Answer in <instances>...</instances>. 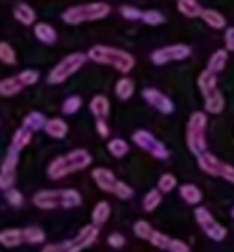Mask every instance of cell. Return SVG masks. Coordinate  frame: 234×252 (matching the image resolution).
I'll return each mask as SVG.
<instances>
[{
	"label": "cell",
	"instance_id": "cell-1",
	"mask_svg": "<svg viewBox=\"0 0 234 252\" xmlns=\"http://www.w3.org/2000/svg\"><path fill=\"white\" fill-rule=\"evenodd\" d=\"M86 56H88V59L93 61V63L110 66L123 74L131 73L134 64H136V59L133 57V54H130L128 50L119 49V47H112V45H93L88 50Z\"/></svg>",
	"mask_w": 234,
	"mask_h": 252
},
{
	"label": "cell",
	"instance_id": "cell-2",
	"mask_svg": "<svg viewBox=\"0 0 234 252\" xmlns=\"http://www.w3.org/2000/svg\"><path fill=\"white\" fill-rule=\"evenodd\" d=\"M91 162H93V158L86 149H74V151L53 159L47 168V175L52 180L66 178L67 175L86 169Z\"/></svg>",
	"mask_w": 234,
	"mask_h": 252
},
{
	"label": "cell",
	"instance_id": "cell-3",
	"mask_svg": "<svg viewBox=\"0 0 234 252\" xmlns=\"http://www.w3.org/2000/svg\"><path fill=\"white\" fill-rule=\"evenodd\" d=\"M83 199L81 193L74 189L66 190H40L33 197V204L38 209H57V207H64V209H73V207L81 206Z\"/></svg>",
	"mask_w": 234,
	"mask_h": 252
},
{
	"label": "cell",
	"instance_id": "cell-4",
	"mask_svg": "<svg viewBox=\"0 0 234 252\" xmlns=\"http://www.w3.org/2000/svg\"><path fill=\"white\" fill-rule=\"evenodd\" d=\"M110 14V5L105 2H90V4H79L67 7L62 12V21L69 26H78L83 23L100 21Z\"/></svg>",
	"mask_w": 234,
	"mask_h": 252
},
{
	"label": "cell",
	"instance_id": "cell-5",
	"mask_svg": "<svg viewBox=\"0 0 234 252\" xmlns=\"http://www.w3.org/2000/svg\"><path fill=\"white\" fill-rule=\"evenodd\" d=\"M207 114L202 111H196L189 116L188 128H186V145L193 156H202L207 152Z\"/></svg>",
	"mask_w": 234,
	"mask_h": 252
},
{
	"label": "cell",
	"instance_id": "cell-6",
	"mask_svg": "<svg viewBox=\"0 0 234 252\" xmlns=\"http://www.w3.org/2000/svg\"><path fill=\"white\" fill-rule=\"evenodd\" d=\"M86 59H88V56L83 52L69 54V56H66L62 61H59V63L52 67V71H50L49 76H47V81H49L50 85H62L64 81H67L73 74H76L78 71L84 66Z\"/></svg>",
	"mask_w": 234,
	"mask_h": 252
},
{
	"label": "cell",
	"instance_id": "cell-7",
	"mask_svg": "<svg viewBox=\"0 0 234 252\" xmlns=\"http://www.w3.org/2000/svg\"><path fill=\"white\" fill-rule=\"evenodd\" d=\"M196 159H198V168L203 173H207L210 176H219V178L226 180V182L234 183V166L220 161L219 158H215L210 152H203Z\"/></svg>",
	"mask_w": 234,
	"mask_h": 252
},
{
	"label": "cell",
	"instance_id": "cell-8",
	"mask_svg": "<svg viewBox=\"0 0 234 252\" xmlns=\"http://www.w3.org/2000/svg\"><path fill=\"white\" fill-rule=\"evenodd\" d=\"M191 56V47L186 43H174V45H165L160 49L154 50L150 56L152 63L155 66H164L169 63H178V61H184Z\"/></svg>",
	"mask_w": 234,
	"mask_h": 252
},
{
	"label": "cell",
	"instance_id": "cell-9",
	"mask_svg": "<svg viewBox=\"0 0 234 252\" xmlns=\"http://www.w3.org/2000/svg\"><path fill=\"white\" fill-rule=\"evenodd\" d=\"M195 220H196V223H198V226L202 228L203 233L208 238H212V240L222 242L224 238L227 237L226 226H222L219 221H215V218L212 216V213H210L207 207H196Z\"/></svg>",
	"mask_w": 234,
	"mask_h": 252
},
{
	"label": "cell",
	"instance_id": "cell-10",
	"mask_svg": "<svg viewBox=\"0 0 234 252\" xmlns=\"http://www.w3.org/2000/svg\"><path fill=\"white\" fill-rule=\"evenodd\" d=\"M98 238V226H95L93 223L83 226L78 235L71 240L60 242V252H81L84 249L91 247Z\"/></svg>",
	"mask_w": 234,
	"mask_h": 252
},
{
	"label": "cell",
	"instance_id": "cell-11",
	"mask_svg": "<svg viewBox=\"0 0 234 252\" xmlns=\"http://www.w3.org/2000/svg\"><path fill=\"white\" fill-rule=\"evenodd\" d=\"M133 142L136 147H140L141 151H145L147 154L154 156L155 159H160V161H164V159H167L169 156V151L167 147H165L162 142H158L157 138L154 137V135L150 133V131L147 130H136L133 133Z\"/></svg>",
	"mask_w": 234,
	"mask_h": 252
},
{
	"label": "cell",
	"instance_id": "cell-12",
	"mask_svg": "<svg viewBox=\"0 0 234 252\" xmlns=\"http://www.w3.org/2000/svg\"><path fill=\"white\" fill-rule=\"evenodd\" d=\"M18 164H19V152L16 149L9 147L7 154L4 158V162L0 166V189L4 190V192H7L14 185Z\"/></svg>",
	"mask_w": 234,
	"mask_h": 252
},
{
	"label": "cell",
	"instance_id": "cell-13",
	"mask_svg": "<svg viewBox=\"0 0 234 252\" xmlns=\"http://www.w3.org/2000/svg\"><path fill=\"white\" fill-rule=\"evenodd\" d=\"M141 95H143V98L147 100V104L152 105V107L160 112V114H172V112H174V102H172L164 92L158 90V88H145V90L141 92Z\"/></svg>",
	"mask_w": 234,
	"mask_h": 252
},
{
	"label": "cell",
	"instance_id": "cell-14",
	"mask_svg": "<svg viewBox=\"0 0 234 252\" xmlns=\"http://www.w3.org/2000/svg\"><path fill=\"white\" fill-rule=\"evenodd\" d=\"M91 178H93V182L97 183V187L102 192L107 193H114L115 187L119 183V180L115 178V175L108 168H95L91 171Z\"/></svg>",
	"mask_w": 234,
	"mask_h": 252
},
{
	"label": "cell",
	"instance_id": "cell-15",
	"mask_svg": "<svg viewBox=\"0 0 234 252\" xmlns=\"http://www.w3.org/2000/svg\"><path fill=\"white\" fill-rule=\"evenodd\" d=\"M33 33H35L36 40L45 43V45H53V43L57 42L55 28H53L52 25H49V23H36V25L33 26Z\"/></svg>",
	"mask_w": 234,
	"mask_h": 252
},
{
	"label": "cell",
	"instance_id": "cell-16",
	"mask_svg": "<svg viewBox=\"0 0 234 252\" xmlns=\"http://www.w3.org/2000/svg\"><path fill=\"white\" fill-rule=\"evenodd\" d=\"M45 131L50 138L62 140V138H66L67 131H69V126H67V123L64 121L62 118H50L49 121H47Z\"/></svg>",
	"mask_w": 234,
	"mask_h": 252
},
{
	"label": "cell",
	"instance_id": "cell-17",
	"mask_svg": "<svg viewBox=\"0 0 234 252\" xmlns=\"http://www.w3.org/2000/svg\"><path fill=\"white\" fill-rule=\"evenodd\" d=\"M198 88H200V92H202L203 98L212 95L213 92H217L219 90V88H217V74L208 69L202 71L198 76Z\"/></svg>",
	"mask_w": 234,
	"mask_h": 252
},
{
	"label": "cell",
	"instance_id": "cell-18",
	"mask_svg": "<svg viewBox=\"0 0 234 252\" xmlns=\"http://www.w3.org/2000/svg\"><path fill=\"white\" fill-rule=\"evenodd\" d=\"M12 14H14L16 21H19L21 25H25V26H35L36 25V12L29 4L16 5L14 11H12Z\"/></svg>",
	"mask_w": 234,
	"mask_h": 252
},
{
	"label": "cell",
	"instance_id": "cell-19",
	"mask_svg": "<svg viewBox=\"0 0 234 252\" xmlns=\"http://www.w3.org/2000/svg\"><path fill=\"white\" fill-rule=\"evenodd\" d=\"M25 83L19 80V76H9V78H4V80L0 81V95L2 97H14L18 95L21 90H25Z\"/></svg>",
	"mask_w": 234,
	"mask_h": 252
},
{
	"label": "cell",
	"instance_id": "cell-20",
	"mask_svg": "<svg viewBox=\"0 0 234 252\" xmlns=\"http://www.w3.org/2000/svg\"><path fill=\"white\" fill-rule=\"evenodd\" d=\"M179 195L189 206H198L203 199V193L195 183H184V185L179 187Z\"/></svg>",
	"mask_w": 234,
	"mask_h": 252
},
{
	"label": "cell",
	"instance_id": "cell-21",
	"mask_svg": "<svg viewBox=\"0 0 234 252\" xmlns=\"http://www.w3.org/2000/svg\"><path fill=\"white\" fill-rule=\"evenodd\" d=\"M90 111L95 116V119H107L110 112V102L105 95H95L90 102Z\"/></svg>",
	"mask_w": 234,
	"mask_h": 252
},
{
	"label": "cell",
	"instance_id": "cell-22",
	"mask_svg": "<svg viewBox=\"0 0 234 252\" xmlns=\"http://www.w3.org/2000/svg\"><path fill=\"white\" fill-rule=\"evenodd\" d=\"M25 242V231L19 228H9V230H2L0 233V244L4 247H18Z\"/></svg>",
	"mask_w": 234,
	"mask_h": 252
},
{
	"label": "cell",
	"instance_id": "cell-23",
	"mask_svg": "<svg viewBox=\"0 0 234 252\" xmlns=\"http://www.w3.org/2000/svg\"><path fill=\"white\" fill-rule=\"evenodd\" d=\"M176 7L181 12L184 18H202L203 7L198 4V0H178L176 2Z\"/></svg>",
	"mask_w": 234,
	"mask_h": 252
},
{
	"label": "cell",
	"instance_id": "cell-24",
	"mask_svg": "<svg viewBox=\"0 0 234 252\" xmlns=\"http://www.w3.org/2000/svg\"><path fill=\"white\" fill-rule=\"evenodd\" d=\"M203 100H205V112H208V114H220L226 107V98H224L220 90L213 92L212 95L205 97Z\"/></svg>",
	"mask_w": 234,
	"mask_h": 252
},
{
	"label": "cell",
	"instance_id": "cell-25",
	"mask_svg": "<svg viewBox=\"0 0 234 252\" xmlns=\"http://www.w3.org/2000/svg\"><path fill=\"white\" fill-rule=\"evenodd\" d=\"M47 121H49V119L45 118V114H43V112L33 111V112H29V114H26V118L23 119V126L35 133V131L45 130Z\"/></svg>",
	"mask_w": 234,
	"mask_h": 252
},
{
	"label": "cell",
	"instance_id": "cell-26",
	"mask_svg": "<svg viewBox=\"0 0 234 252\" xmlns=\"http://www.w3.org/2000/svg\"><path fill=\"white\" fill-rule=\"evenodd\" d=\"M108 218H110V204H108L107 200L97 202V206L91 211V223H93L95 226H102V224L107 223Z\"/></svg>",
	"mask_w": 234,
	"mask_h": 252
},
{
	"label": "cell",
	"instance_id": "cell-27",
	"mask_svg": "<svg viewBox=\"0 0 234 252\" xmlns=\"http://www.w3.org/2000/svg\"><path fill=\"white\" fill-rule=\"evenodd\" d=\"M31 138H33V131H29L28 128L21 126V128H18V130L14 131V135H12L11 147L16 149L18 152H21L23 149L28 147L29 142H31Z\"/></svg>",
	"mask_w": 234,
	"mask_h": 252
},
{
	"label": "cell",
	"instance_id": "cell-28",
	"mask_svg": "<svg viewBox=\"0 0 234 252\" xmlns=\"http://www.w3.org/2000/svg\"><path fill=\"white\" fill-rule=\"evenodd\" d=\"M227 57H229V54H227L226 49L215 50V52L210 56L208 64H207V69L212 71V73H215V74H219L220 71H224V67H226Z\"/></svg>",
	"mask_w": 234,
	"mask_h": 252
},
{
	"label": "cell",
	"instance_id": "cell-29",
	"mask_svg": "<svg viewBox=\"0 0 234 252\" xmlns=\"http://www.w3.org/2000/svg\"><path fill=\"white\" fill-rule=\"evenodd\" d=\"M202 19L213 30H224L227 26L226 18L219 11H215V9H203Z\"/></svg>",
	"mask_w": 234,
	"mask_h": 252
},
{
	"label": "cell",
	"instance_id": "cell-30",
	"mask_svg": "<svg viewBox=\"0 0 234 252\" xmlns=\"http://www.w3.org/2000/svg\"><path fill=\"white\" fill-rule=\"evenodd\" d=\"M134 81L131 80V78H128V76H124V78H121L117 83H115V88H114V92H115V95H117V98L119 100H130L131 97H133V94H134Z\"/></svg>",
	"mask_w": 234,
	"mask_h": 252
},
{
	"label": "cell",
	"instance_id": "cell-31",
	"mask_svg": "<svg viewBox=\"0 0 234 252\" xmlns=\"http://www.w3.org/2000/svg\"><path fill=\"white\" fill-rule=\"evenodd\" d=\"M107 151L110 152L112 158L121 159L130 152V144H128L124 138H112L107 144Z\"/></svg>",
	"mask_w": 234,
	"mask_h": 252
},
{
	"label": "cell",
	"instance_id": "cell-32",
	"mask_svg": "<svg viewBox=\"0 0 234 252\" xmlns=\"http://www.w3.org/2000/svg\"><path fill=\"white\" fill-rule=\"evenodd\" d=\"M160 204H162V192L158 189L150 190V192H147V195L143 197V209L147 211V213H154Z\"/></svg>",
	"mask_w": 234,
	"mask_h": 252
},
{
	"label": "cell",
	"instance_id": "cell-33",
	"mask_svg": "<svg viewBox=\"0 0 234 252\" xmlns=\"http://www.w3.org/2000/svg\"><path fill=\"white\" fill-rule=\"evenodd\" d=\"M25 242L26 244H43L45 242V231L38 226L25 228Z\"/></svg>",
	"mask_w": 234,
	"mask_h": 252
},
{
	"label": "cell",
	"instance_id": "cell-34",
	"mask_svg": "<svg viewBox=\"0 0 234 252\" xmlns=\"http://www.w3.org/2000/svg\"><path fill=\"white\" fill-rule=\"evenodd\" d=\"M0 61L7 66H14L18 63V56L16 50L12 49V45H9L7 42H0Z\"/></svg>",
	"mask_w": 234,
	"mask_h": 252
},
{
	"label": "cell",
	"instance_id": "cell-35",
	"mask_svg": "<svg viewBox=\"0 0 234 252\" xmlns=\"http://www.w3.org/2000/svg\"><path fill=\"white\" fill-rule=\"evenodd\" d=\"M81 105H83V100H81L79 95H71V97H67L66 100L62 102V112L67 116H73L79 111Z\"/></svg>",
	"mask_w": 234,
	"mask_h": 252
},
{
	"label": "cell",
	"instance_id": "cell-36",
	"mask_svg": "<svg viewBox=\"0 0 234 252\" xmlns=\"http://www.w3.org/2000/svg\"><path fill=\"white\" fill-rule=\"evenodd\" d=\"M133 231L138 238H141V240H150L152 233H154V228H152V224L148 223V221L138 220L133 226Z\"/></svg>",
	"mask_w": 234,
	"mask_h": 252
},
{
	"label": "cell",
	"instance_id": "cell-37",
	"mask_svg": "<svg viewBox=\"0 0 234 252\" xmlns=\"http://www.w3.org/2000/svg\"><path fill=\"white\" fill-rule=\"evenodd\" d=\"M157 185H158V190H160L162 193H169L176 189V185H178V178H176L172 173H164V175L158 178Z\"/></svg>",
	"mask_w": 234,
	"mask_h": 252
},
{
	"label": "cell",
	"instance_id": "cell-38",
	"mask_svg": "<svg viewBox=\"0 0 234 252\" xmlns=\"http://www.w3.org/2000/svg\"><path fill=\"white\" fill-rule=\"evenodd\" d=\"M141 21L148 26H160L162 23L165 21V16L162 14L160 11L150 9V11H143V18H141Z\"/></svg>",
	"mask_w": 234,
	"mask_h": 252
},
{
	"label": "cell",
	"instance_id": "cell-39",
	"mask_svg": "<svg viewBox=\"0 0 234 252\" xmlns=\"http://www.w3.org/2000/svg\"><path fill=\"white\" fill-rule=\"evenodd\" d=\"M171 240H172V238H171V237H167L165 233L154 230V233H152V237H150V240H148V242H150V244L154 245V247L164 249V251H167V249H169V244H171Z\"/></svg>",
	"mask_w": 234,
	"mask_h": 252
},
{
	"label": "cell",
	"instance_id": "cell-40",
	"mask_svg": "<svg viewBox=\"0 0 234 252\" xmlns=\"http://www.w3.org/2000/svg\"><path fill=\"white\" fill-rule=\"evenodd\" d=\"M119 12L124 19H128V21H138V19L143 18V11L133 7V5H121Z\"/></svg>",
	"mask_w": 234,
	"mask_h": 252
},
{
	"label": "cell",
	"instance_id": "cell-41",
	"mask_svg": "<svg viewBox=\"0 0 234 252\" xmlns=\"http://www.w3.org/2000/svg\"><path fill=\"white\" fill-rule=\"evenodd\" d=\"M18 76H19V80L25 83V87H33V85H36L40 80V73L35 69H26V71H23V73H19Z\"/></svg>",
	"mask_w": 234,
	"mask_h": 252
},
{
	"label": "cell",
	"instance_id": "cell-42",
	"mask_svg": "<svg viewBox=\"0 0 234 252\" xmlns=\"http://www.w3.org/2000/svg\"><path fill=\"white\" fill-rule=\"evenodd\" d=\"M114 195L119 197L121 200H128V199H131V197L134 195V190L131 189L126 182H121V180H119V183H117V187H115Z\"/></svg>",
	"mask_w": 234,
	"mask_h": 252
},
{
	"label": "cell",
	"instance_id": "cell-43",
	"mask_svg": "<svg viewBox=\"0 0 234 252\" xmlns=\"http://www.w3.org/2000/svg\"><path fill=\"white\" fill-rule=\"evenodd\" d=\"M5 199H7V202L11 204L12 207H21L23 202H25V197H23V193L19 192L18 189H14V187L5 192Z\"/></svg>",
	"mask_w": 234,
	"mask_h": 252
},
{
	"label": "cell",
	"instance_id": "cell-44",
	"mask_svg": "<svg viewBox=\"0 0 234 252\" xmlns=\"http://www.w3.org/2000/svg\"><path fill=\"white\" fill-rule=\"evenodd\" d=\"M224 49L227 52H234V26H229L224 32Z\"/></svg>",
	"mask_w": 234,
	"mask_h": 252
},
{
	"label": "cell",
	"instance_id": "cell-45",
	"mask_svg": "<svg viewBox=\"0 0 234 252\" xmlns=\"http://www.w3.org/2000/svg\"><path fill=\"white\" fill-rule=\"evenodd\" d=\"M107 244L114 249H121L124 244H126V238H124V235H121V233H110L107 238Z\"/></svg>",
	"mask_w": 234,
	"mask_h": 252
},
{
	"label": "cell",
	"instance_id": "cell-46",
	"mask_svg": "<svg viewBox=\"0 0 234 252\" xmlns=\"http://www.w3.org/2000/svg\"><path fill=\"white\" fill-rule=\"evenodd\" d=\"M167 251L169 252H191L188 247V244H184L182 240H178V238H172Z\"/></svg>",
	"mask_w": 234,
	"mask_h": 252
},
{
	"label": "cell",
	"instance_id": "cell-47",
	"mask_svg": "<svg viewBox=\"0 0 234 252\" xmlns=\"http://www.w3.org/2000/svg\"><path fill=\"white\" fill-rule=\"evenodd\" d=\"M97 133L100 135L102 138H107L108 135H110V128H108L107 121L105 119H97Z\"/></svg>",
	"mask_w": 234,
	"mask_h": 252
},
{
	"label": "cell",
	"instance_id": "cell-48",
	"mask_svg": "<svg viewBox=\"0 0 234 252\" xmlns=\"http://www.w3.org/2000/svg\"><path fill=\"white\" fill-rule=\"evenodd\" d=\"M42 252H60V244H49L42 249Z\"/></svg>",
	"mask_w": 234,
	"mask_h": 252
},
{
	"label": "cell",
	"instance_id": "cell-49",
	"mask_svg": "<svg viewBox=\"0 0 234 252\" xmlns=\"http://www.w3.org/2000/svg\"><path fill=\"white\" fill-rule=\"evenodd\" d=\"M231 216L234 218V207H233V209H231Z\"/></svg>",
	"mask_w": 234,
	"mask_h": 252
}]
</instances>
